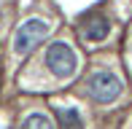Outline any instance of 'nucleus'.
<instances>
[{"label":"nucleus","instance_id":"f03ea898","mask_svg":"<svg viewBox=\"0 0 132 129\" xmlns=\"http://www.w3.org/2000/svg\"><path fill=\"white\" fill-rule=\"evenodd\" d=\"M121 81H119V75L113 73H94L86 78V94L94 99V102H113V99H119V94H121Z\"/></svg>","mask_w":132,"mask_h":129},{"label":"nucleus","instance_id":"20e7f679","mask_svg":"<svg viewBox=\"0 0 132 129\" xmlns=\"http://www.w3.org/2000/svg\"><path fill=\"white\" fill-rule=\"evenodd\" d=\"M78 32H81L84 40L97 43V40H105V38H108V32H111V22H108L103 14H89L86 19L81 22Z\"/></svg>","mask_w":132,"mask_h":129},{"label":"nucleus","instance_id":"39448f33","mask_svg":"<svg viewBox=\"0 0 132 129\" xmlns=\"http://www.w3.org/2000/svg\"><path fill=\"white\" fill-rule=\"evenodd\" d=\"M59 129H84V118L76 108H54Z\"/></svg>","mask_w":132,"mask_h":129},{"label":"nucleus","instance_id":"7ed1b4c3","mask_svg":"<svg viewBox=\"0 0 132 129\" xmlns=\"http://www.w3.org/2000/svg\"><path fill=\"white\" fill-rule=\"evenodd\" d=\"M49 30H51L49 22H43V19H27L24 24L16 30V35H14V51L19 57L30 54V51L49 35Z\"/></svg>","mask_w":132,"mask_h":129},{"label":"nucleus","instance_id":"423d86ee","mask_svg":"<svg viewBox=\"0 0 132 129\" xmlns=\"http://www.w3.org/2000/svg\"><path fill=\"white\" fill-rule=\"evenodd\" d=\"M22 129H54L51 121L46 118L43 113H30L24 121H22Z\"/></svg>","mask_w":132,"mask_h":129},{"label":"nucleus","instance_id":"f257e3e1","mask_svg":"<svg viewBox=\"0 0 132 129\" xmlns=\"http://www.w3.org/2000/svg\"><path fill=\"white\" fill-rule=\"evenodd\" d=\"M46 67L51 70L57 78H73V73L78 70V57H76L73 46L57 40L46 49Z\"/></svg>","mask_w":132,"mask_h":129}]
</instances>
